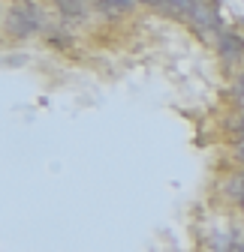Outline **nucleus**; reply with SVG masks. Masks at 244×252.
<instances>
[{"label":"nucleus","instance_id":"obj_9","mask_svg":"<svg viewBox=\"0 0 244 252\" xmlns=\"http://www.w3.org/2000/svg\"><path fill=\"white\" fill-rule=\"evenodd\" d=\"M139 3H145V6H160V0H139Z\"/></svg>","mask_w":244,"mask_h":252},{"label":"nucleus","instance_id":"obj_4","mask_svg":"<svg viewBox=\"0 0 244 252\" xmlns=\"http://www.w3.org/2000/svg\"><path fill=\"white\" fill-rule=\"evenodd\" d=\"M139 0H97V12L106 15V18H121L136 9Z\"/></svg>","mask_w":244,"mask_h":252},{"label":"nucleus","instance_id":"obj_11","mask_svg":"<svg viewBox=\"0 0 244 252\" xmlns=\"http://www.w3.org/2000/svg\"><path fill=\"white\" fill-rule=\"evenodd\" d=\"M235 252H244V240H241V243H238V249H235Z\"/></svg>","mask_w":244,"mask_h":252},{"label":"nucleus","instance_id":"obj_7","mask_svg":"<svg viewBox=\"0 0 244 252\" xmlns=\"http://www.w3.org/2000/svg\"><path fill=\"white\" fill-rule=\"evenodd\" d=\"M45 42H48V45H51V48H64V51H67V48H70V42H73V39H70V36H67V33H48V39H45Z\"/></svg>","mask_w":244,"mask_h":252},{"label":"nucleus","instance_id":"obj_6","mask_svg":"<svg viewBox=\"0 0 244 252\" xmlns=\"http://www.w3.org/2000/svg\"><path fill=\"white\" fill-rule=\"evenodd\" d=\"M229 132L235 135V141H241V138H244V111H238V114L229 120Z\"/></svg>","mask_w":244,"mask_h":252},{"label":"nucleus","instance_id":"obj_8","mask_svg":"<svg viewBox=\"0 0 244 252\" xmlns=\"http://www.w3.org/2000/svg\"><path fill=\"white\" fill-rule=\"evenodd\" d=\"M232 156H235V162L244 168V138H241V141H235V147H232Z\"/></svg>","mask_w":244,"mask_h":252},{"label":"nucleus","instance_id":"obj_5","mask_svg":"<svg viewBox=\"0 0 244 252\" xmlns=\"http://www.w3.org/2000/svg\"><path fill=\"white\" fill-rule=\"evenodd\" d=\"M54 6L64 18H84L87 15V0H54Z\"/></svg>","mask_w":244,"mask_h":252},{"label":"nucleus","instance_id":"obj_10","mask_svg":"<svg viewBox=\"0 0 244 252\" xmlns=\"http://www.w3.org/2000/svg\"><path fill=\"white\" fill-rule=\"evenodd\" d=\"M241 177H244V171H241ZM238 207L244 210V192H241V198H238Z\"/></svg>","mask_w":244,"mask_h":252},{"label":"nucleus","instance_id":"obj_1","mask_svg":"<svg viewBox=\"0 0 244 252\" xmlns=\"http://www.w3.org/2000/svg\"><path fill=\"white\" fill-rule=\"evenodd\" d=\"M190 27L196 30V33L202 39H211V42H217L220 33H223V15L217 9V3H211V0H199V6L193 9L190 15Z\"/></svg>","mask_w":244,"mask_h":252},{"label":"nucleus","instance_id":"obj_2","mask_svg":"<svg viewBox=\"0 0 244 252\" xmlns=\"http://www.w3.org/2000/svg\"><path fill=\"white\" fill-rule=\"evenodd\" d=\"M217 45V54L226 60V63H238L244 57V36L238 33V30H223L220 39L214 42Z\"/></svg>","mask_w":244,"mask_h":252},{"label":"nucleus","instance_id":"obj_3","mask_svg":"<svg viewBox=\"0 0 244 252\" xmlns=\"http://www.w3.org/2000/svg\"><path fill=\"white\" fill-rule=\"evenodd\" d=\"M199 6V0H160V12L163 15H172V18H184V21H190V15H193V9Z\"/></svg>","mask_w":244,"mask_h":252}]
</instances>
